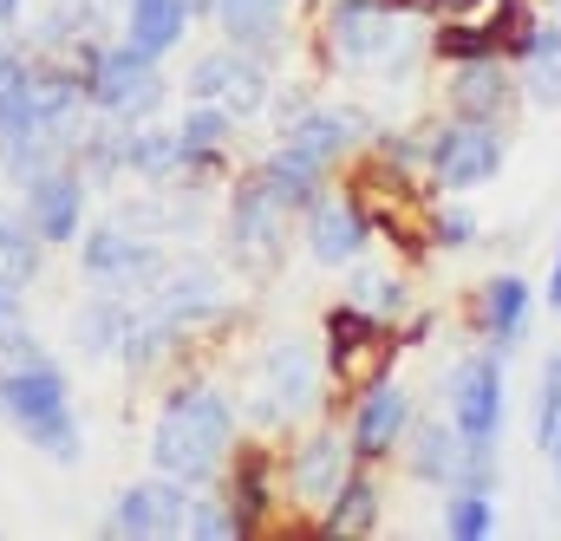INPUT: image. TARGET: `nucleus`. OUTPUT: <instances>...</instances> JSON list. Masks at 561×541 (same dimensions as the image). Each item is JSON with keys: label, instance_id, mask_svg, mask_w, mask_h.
Instances as JSON below:
<instances>
[{"label": "nucleus", "instance_id": "nucleus-1", "mask_svg": "<svg viewBox=\"0 0 561 541\" xmlns=\"http://www.w3.org/2000/svg\"><path fill=\"white\" fill-rule=\"evenodd\" d=\"M229 437H236V417H229V405H222L209 385H183V392L163 405L157 430H150V457H157V470H163V476L203 483V476L222 463Z\"/></svg>", "mask_w": 561, "mask_h": 541}, {"label": "nucleus", "instance_id": "nucleus-2", "mask_svg": "<svg viewBox=\"0 0 561 541\" xmlns=\"http://www.w3.org/2000/svg\"><path fill=\"white\" fill-rule=\"evenodd\" d=\"M0 411L46 450V457H59V463H72L79 457V430H72V411H66V379L53 372V366H13L7 379H0Z\"/></svg>", "mask_w": 561, "mask_h": 541}, {"label": "nucleus", "instance_id": "nucleus-3", "mask_svg": "<svg viewBox=\"0 0 561 541\" xmlns=\"http://www.w3.org/2000/svg\"><path fill=\"white\" fill-rule=\"evenodd\" d=\"M327 46L346 66L386 53L392 59V85H399V72H412V26H399L392 0H340L333 7V26H327Z\"/></svg>", "mask_w": 561, "mask_h": 541}, {"label": "nucleus", "instance_id": "nucleus-4", "mask_svg": "<svg viewBox=\"0 0 561 541\" xmlns=\"http://www.w3.org/2000/svg\"><path fill=\"white\" fill-rule=\"evenodd\" d=\"M327 359H333V372H340L353 392H366V385H379L386 366L399 359V339H392V326H379V320L353 300V307H340V313L327 320Z\"/></svg>", "mask_w": 561, "mask_h": 541}, {"label": "nucleus", "instance_id": "nucleus-5", "mask_svg": "<svg viewBox=\"0 0 561 541\" xmlns=\"http://www.w3.org/2000/svg\"><path fill=\"white\" fill-rule=\"evenodd\" d=\"M496 170H503V137H496V125L457 118V125H444V131L431 137V176L444 189H477Z\"/></svg>", "mask_w": 561, "mask_h": 541}, {"label": "nucleus", "instance_id": "nucleus-6", "mask_svg": "<svg viewBox=\"0 0 561 541\" xmlns=\"http://www.w3.org/2000/svg\"><path fill=\"white\" fill-rule=\"evenodd\" d=\"M450 424L470 450H490L503 430V366L496 359H463L450 379Z\"/></svg>", "mask_w": 561, "mask_h": 541}, {"label": "nucleus", "instance_id": "nucleus-7", "mask_svg": "<svg viewBox=\"0 0 561 541\" xmlns=\"http://www.w3.org/2000/svg\"><path fill=\"white\" fill-rule=\"evenodd\" d=\"M92 99L112 112V118H144V112H157V99H163V72L150 66V53L138 46H125V53H105V59H92Z\"/></svg>", "mask_w": 561, "mask_h": 541}, {"label": "nucleus", "instance_id": "nucleus-8", "mask_svg": "<svg viewBox=\"0 0 561 541\" xmlns=\"http://www.w3.org/2000/svg\"><path fill=\"white\" fill-rule=\"evenodd\" d=\"M236 235H229V249H236V262L242 268H268L280 255V229H287V209H280L275 196L262 189V183H249L242 196H236V222H229Z\"/></svg>", "mask_w": 561, "mask_h": 541}, {"label": "nucleus", "instance_id": "nucleus-9", "mask_svg": "<svg viewBox=\"0 0 561 541\" xmlns=\"http://www.w3.org/2000/svg\"><path fill=\"white\" fill-rule=\"evenodd\" d=\"M183 516H190V490H183V476H163V483L125 490L112 529H118V536H176Z\"/></svg>", "mask_w": 561, "mask_h": 541}, {"label": "nucleus", "instance_id": "nucleus-10", "mask_svg": "<svg viewBox=\"0 0 561 541\" xmlns=\"http://www.w3.org/2000/svg\"><path fill=\"white\" fill-rule=\"evenodd\" d=\"M405 424H412V399L392 379H379V385H366V399L353 411V450L359 457H386V450H399Z\"/></svg>", "mask_w": 561, "mask_h": 541}, {"label": "nucleus", "instance_id": "nucleus-11", "mask_svg": "<svg viewBox=\"0 0 561 541\" xmlns=\"http://www.w3.org/2000/svg\"><path fill=\"white\" fill-rule=\"evenodd\" d=\"M79 209H85V189H79L72 176L46 170V176H33V183H26L33 235H46V242H72V235H79Z\"/></svg>", "mask_w": 561, "mask_h": 541}, {"label": "nucleus", "instance_id": "nucleus-12", "mask_svg": "<svg viewBox=\"0 0 561 541\" xmlns=\"http://www.w3.org/2000/svg\"><path fill=\"white\" fill-rule=\"evenodd\" d=\"M307 249H313V262H327V268H346V262L366 249V209H359V203H313Z\"/></svg>", "mask_w": 561, "mask_h": 541}, {"label": "nucleus", "instance_id": "nucleus-13", "mask_svg": "<svg viewBox=\"0 0 561 541\" xmlns=\"http://www.w3.org/2000/svg\"><path fill=\"white\" fill-rule=\"evenodd\" d=\"M313 405V353L300 339H280L268 353V399H262V417H294V411Z\"/></svg>", "mask_w": 561, "mask_h": 541}, {"label": "nucleus", "instance_id": "nucleus-14", "mask_svg": "<svg viewBox=\"0 0 561 541\" xmlns=\"http://www.w3.org/2000/svg\"><path fill=\"white\" fill-rule=\"evenodd\" d=\"M346 483V437L320 430L294 450V503H333V490Z\"/></svg>", "mask_w": 561, "mask_h": 541}, {"label": "nucleus", "instance_id": "nucleus-15", "mask_svg": "<svg viewBox=\"0 0 561 541\" xmlns=\"http://www.w3.org/2000/svg\"><path fill=\"white\" fill-rule=\"evenodd\" d=\"M85 274L92 280H125V287H138L157 274V249H144L138 235H118V229H99L92 242H85Z\"/></svg>", "mask_w": 561, "mask_h": 541}, {"label": "nucleus", "instance_id": "nucleus-16", "mask_svg": "<svg viewBox=\"0 0 561 541\" xmlns=\"http://www.w3.org/2000/svg\"><path fill=\"white\" fill-rule=\"evenodd\" d=\"M20 105L33 131H66L79 112V79L66 72H20Z\"/></svg>", "mask_w": 561, "mask_h": 541}, {"label": "nucleus", "instance_id": "nucleus-17", "mask_svg": "<svg viewBox=\"0 0 561 541\" xmlns=\"http://www.w3.org/2000/svg\"><path fill=\"white\" fill-rule=\"evenodd\" d=\"M450 105H457V118L496 125V118L510 112V79H503L490 59H463V72L450 79Z\"/></svg>", "mask_w": 561, "mask_h": 541}, {"label": "nucleus", "instance_id": "nucleus-18", "mask_svg": "<svg viewBox=\"0 0 561 541\" xmlns=\"http://www.w3.org/2000/svg\"><path fill=\"white\" fill-rule=\"evenodd\" d=\"M216 20L236 46L249 53H268L280 39V20H287V0H216Z\"/></svg>", "mask_w": 561, "mask_h": 541}, {"label": "nucleus", "instance_id": "nucleus-19", "mask_svg": "<svg viewBox=\"0 0 561 541\" xmlns=\"http://www.w3.org/2000/svg\"><path fill=\"white\" fill-rule=\"evenodd\" d=\"M523 326H529V280H523V274H496V280L483 287V333H490L496 346H516Z\"/></svg>", "mask_w": 561, "mask_h": 541}, {"label": "nucleus", "instance_id": "nucleus-20", "mask_svg": "<svg viewBox=\"0 0 561 541\" xmlns=\"http://www.w3.org/2000/svg\"><path fill=\"white\" fill-rule=\"evenodd\" d=\"M353 137H359V112H300V118H287V143L307 150L313 163L340 157Z\"/></svg>", "mask_w": 561, "mask_h": 541}, {"label": "nucleus", "instance_id": "nucleus-21", "mask_svg": "<svg viewBox=\"0 0 561 541\" xmlns=\"http://www.w3.org/2000/svg\"><path fill=\"white\" fill-rule=\"evenodd\" d=\"M523 79H529V99L561 112V26H536L523 39Z\"/></svg>", "mask_w": 561, "mask_h": 541}, {"label": "nucleus", "instance_id": "nucleus-22", "mask_svg": "<svg viewBox=\"0 0 561 541\" xmlns=\"http://www.w3.org/2000/svg\"><path fill=\"white\" fill-rule=\"evenodd\" d=\"M268 196H275L280 209H300V203H313V183H320V163L307 157V150H275L268 163H262V176H255Z\"/></svg>", "mask_w": 561, "mask_h": 541}, {"label": "nucleus", "instance_id": "nucleus-23", "mask_svg": "<svg viewBox=\"0 0 561 541\" xmlns=\"http://www.w3.org/2000/svg\"><path fill=\"white\" fill-rule=\"evenodd\" d=\"M183 26H190V7L183 0H131V46L138 53H170L176 39H183Z\"/></svg>", "mask_w": 561, "mask_h": 541}, {"label": "nucleus", "instance_id": "nucleus-24", "mask_svg": "<svg viewBox=\"0 0 561 541\" xmlns=\"http://www.w3.org/2000/svg\"><path fill=\"white\" fill-rule=\"evenodd\" d=\"M320 529H327V536H373V529H379V490H373L366 476H346V483L333 490V509H327Z\"/></svg>", "mask_w": 561, "mask_h": 541}, {"label": "nucleus", "instance_id": "nucleus-25", "mask_svg": "<svg viewBox=\"0 0 561 541\" xmlns=\"http://www.w3.org/2000/svg\"><path fill=\"white\" fill-rule=\"evenodd\" d=\"M118 157H125L138 176H170V170L183 163V143L163 137V131H131L125 143H118Z\"/></svg>", "mask_w": 561, "mask_h": 541}, {"label": "nucleus", "instance_id": "nucleus-26", "mask_svg": "<svg viewBox=\"0 0 561 541\" xmlns=\"http://www.w3.org/2000/svg\"><path fill=\"white\" fill-rule=\"evenodd\" d=\"M79 353H112L125 333H131V320H125V307H112V300H92L85 313H79Z\"/></svg>", "mask_w": 561, "mask_h": 541}, {"label": "nucleus", "instance_id": "nucleus-27", "mask_svg": "<svg viewBox=\"0 0 561 541\" xmlns=\"http://www.w3.org/2000/svg\"><path fill=\"white\" fill-rule=\"evenodd\" d=\"M176 143H183V163H196V170H203V163H209V150H222V143H229V112H209V105H203V112H190V118H183V131H176Z\"/></svg>", "mask_w": 561, "mask_h": 541}, {"label": "nucleus", "instance_id": "nucleus-28", "mask_svg": "<svg viewBox=\"0 0 561 541\" xmlns=\"http://www.w3.org/2000/svg\"><path fill=\"white\" fill-rule=\"evenodd\" d=\"M490 522H496V509H490V490H450V509H444V536L477 541V536H490Z\"/></svg>", "mask_w": 561, "mask_h": 541}, {"label": "nucleus", "instance_id": "nucleus-29", "mask_svg": "<svg viewBox=\"0 0 561 541\" xmlns=\"http://www.w3.org/2000/svg\"><path fill=\"white\" fill-rule=\"evenodd\" d=\"M33 268H39V249L26 235V222L0 216V280H33Z\"/></svg>", "mask_w": 561, "mask_h": 541}, {"label": "nucleus", "instance_id": "nucleus-30", "mask_svg": "<svg viewBox=\"0 0 561 541\" xmlns=\"http://www.w3.org/2000/svg\"><path fill=\"white\" fill-rule=\"evenodd\" d=\"M236 66H242V53H209V59H196V66H190V92H196V99H222V85L236 79Z\"/></svg>", "mask_w": 561, "mask_h": 541}, {"label": "nucleus", "instance_id": "nucleus-31", "mask_svg": "<svg viewBox=\"0 0 561 541\" xmlns=\"http://www.w3.org/2000/svg\"><path fill=\"white\" fill-rule=\"evenodd\" d=\"M503 39H496V26H450L444 39H437V53H450V59H490Z\"/></svg>", "mask_w": 561, "mask_h": 541}, {"label": "nucleus", "instance_id": "nucleus-32", "mask_svg": "<svg viewBox=\"0 0 561 541\" xmlns=\"http://www.w3.org/2000/svg\"><path fill=\"white\" fill-rule=\"evenodd\" d=\"M222 99H229V112H262V99H268V79H262L249 59H242V66H236V79L222 85Z\"/></svg>", "mask_w": 561, "mask_h": 541}, {"label": "nucleus", "instance_id": "nucleus-33", "mask_svg": "<svg viewBox=\"0 0 561 541\" xmlns=\"http://www.w3.org/2000/svg\"><path fill=\"white\" fill-rule=\"evenodd\" d=\"M353 300H359V307H379V313H405V287L386 280V274H359Z\"/></svg>", "mask_w": 561, "mask_h": 541}, {"label": "nucleus", "instance_id": "nucleus-34", "mask_svg": "<svg viewBox=\"0 0 561 541\" xmlns=\"http://www.w3.org/2000/svg\"><path fill=\"white\" fill-rule=\"evenodd\" d=\"M561 424V353L549 359V372H542V411H536V444H549Z\"/></svg>", "mask_w": 561, "mask_h": 541}, {"label": "nucleus", "instance_id": "nucleus-35", "mask_svg": "<svg viewBox=\"0 0 561 541\" xmlns=\"http://www.w3.org/2000/svg\"><path fill=\"white\" fill-rule=\"evenodd\" d=\"M183 529H196V536H242V522H236V516H222L216 503H190Z\"/></svg>", "mask_w": 561, "mask_h": 541}, {"label": "nucleus", "instance_id": "nucleus-36", "mask_svg": "<svg viewBox=\"0 0 561 541\" xmlns=\"http://www.w3.org/2000/svg\"><path fill=\"white\" fill-rule=\"evenodd\" d=\"M437 242H444V249H463V242H477V222H470L463 209H450V216L437 222Z\"/></svg>", "mask_w": 561, "mask_h": 541}, {"label": "nucleus", "instance_id": "nucleus-37", "mask_svg": "<svg viewBox=\"0 0 561 541\" xmlns=\"http://www.w3.org/2000/svg\"><path fill=\"white\" fill-rule=\"evenodd\" d=\"M0 79H20V59H13V46H0Z\"/></svg>", "mask_w": 561, "mask_h": 541}, {"label": "nucleus", "instance_id": "nucleus-38", "mask_svg": "<svg viewBox=\"0 0 561 541\" xmlns=\"http://www.w3.org/2000/svg\"><path fill=\"white\" fill-rule=\"evenodd\" d=\"M13 320V280H0V326Z\"/></svg>", "mask_w": 561, "mask_h": 541}, {"label": "nucleus", "instance_id": "nucleus-39", "mask_svg": "<svg viewBox=\"0 0 561 541\" xmlns=\"http://www.w3.org/2000/svg\"><path fill=\"white\" fill-rule=\"evenodd\" d=\"M549 307L561 313V255H556V274H549Z\"/></svg>", "mask_w": 561, "mask_h": 541}, {"label": "nucleus", "instance_id": "nucleus-40", "mask_svg": "<svg viewBox=\"0 0 561 541\" xmlns=\"http://www.w3.org/2000/svg\"><path fill=\"white\" fill-rule=\"evenodd\" d=\"M542 450H549V457H556V476H561V424H556V437H549V444H542Z\"/></svg>", "mask_w": 561, "mask_h": 541}, {"label": "nucleus", "instance_id": "nucleus-41", "mask_svg": "<svg viewBox=\"0 0 561 541\" xmlns=\"http://www.w3.org/2000/svg\"><path fill=\"white\" fill-rule=\"evenodd\" d=\"M13 7H20V0H0V26H7V20H13Z\"/></svg>", "mask_w": 561, "mask_h": 541}, {"label": "nucleus", "instance_id": "nucleus-42", "mask_svg": "<svg viewBox=\"0 0 561 541\" xmlns=\"http://www.w3.org/2000/svg\"><path fill=\"white\" fill-rule=\"evenodd\" d=\"M183 7H190V13H196V7H209V0H183Z\"/></svg>", "mask_w": 561, "mask_h": 541}, {"label": "nucleus", "instance_id": "nucleus-43", "mask_svg": "<svg viewBox=\"0 0 561 541\" xmlns=\"http://www.w3.org/2000/svg\"><path fill=\"white\" fill-rule=\"evenodd\" d=\"M437 7H470V0H437Z\"/></svg>", "mask_w": 561, "mask_h": 541}]
</instances>
